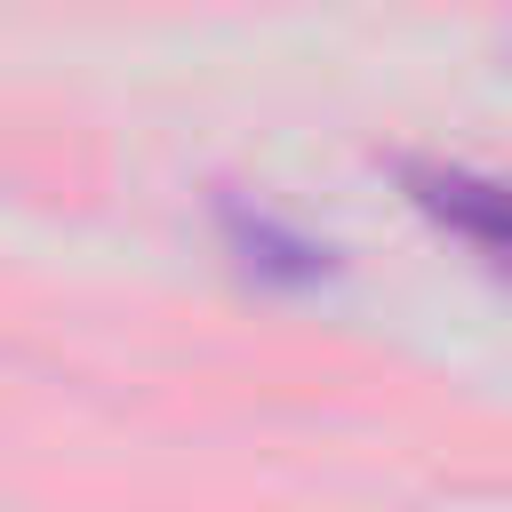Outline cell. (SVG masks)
Returning a JSON list of instances; mask_svg holds the SVG:
<instances>
[{"label":"cell","instance_id":"6da1fadb","mask_svg":"<svg viewBox=\"0 0 512 512\" xmlns=\"http://www.w3.org/2000/svg\"><path fill=\"white\" fill-rule=\"evenodd\" d=\"M400 184L440 232H456L472 256L512 272V184L504 176H480V168H456V160H400Z\"/></svg>","mask_w":512,"mask_h":512},{"label":"cell","instance_id":"7a4b0ae2","mask_svg":"<svg viewBox=\"0 0 512 512\" xmlns=\"http://www.w3.org/2000/svg\"><path fill=\"white\" fill-rule=\"evenodd\" d=\"M224 240H232V256H240L256 280H280V288H312V280H328V272H336V256H328L312 232L280 224V216L224 208Z\"/></svg>","mask_w":512,"mask_h":512}]
</instances>
